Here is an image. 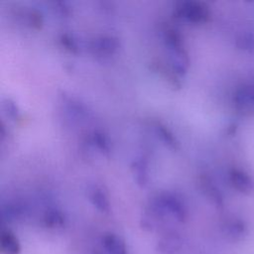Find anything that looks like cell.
Masks as SVG:
<instances>
[{
  "label": "cell",
  "mask_w": 254,
  "mask_h": 254,
  "mask_svg": "<svg viewBox=\"0 0 254 254\" xmlns=\"http://www.w3.org/2000/svg\"><path fill=\"white\" fill-rule=\"evenodd\" d=\"M133 168H134V171H135V174H136L137 181L140 184H146V182L148 181V178H149L146 161L143 160V159H140V160L136 161Z\"/></svg>",
  "instance_id": "4fadbf2b"
},
{
  "label": "cell",
  "mask_w": 254,
  "mask_h": 254,
  "mask_svg": "<svg viewBox=\"0 0 254 254\" xmlns=\"http://www.w3.org/2000/svg\"><path fill=\"white\" fill-rule=\"evenodd\" d=\"M100 242L105 254H128L124 240L115 233L103 234Z\"/></svg>",
  "instance_id": "277c9868"
},
{
  "label": "cell",
  "mask_w": 254,
  "mask_h": 254,
  "mask_svg": "<svg viewBox=\"0 0 254 254\" xmlns=\"http://www.w3.org/2000/svg\"><path fill=\"white\" fill-rule=\"evenodd\" d=\"M7 106V111H8V114L11 116V117H16L18 116V109L17 107L15 106V104L11 101H8V103L6 104Z\"/></svg>",
  "instance_id": "e0dca14e"
},
{
  "label": "cell",
  "mask_w": 254,
  "mask_h": 254,
  "mask_svg": "<svg viewBox=\"0 0 254 254\" xmlns=\"http://www.w3.org/2000/svg\"><path fill=\"white\" fill-rule=\"evenodd\" d=\"M43 221H44V224L46 225V227L59 228V227L64 226V216L60 210L51 208V209H48L46 211V213L44 214Z\"/></svg>",
  "instance_id": "30bf717a"
},
{
  "label": "cell",
  "mask_w": 254,
  "mask_h": 254,
  "mask_svg": "<svg viewBox=\"0 0 254 254\" xmlns=\"http://www.w3.org/2000/svg\"><path fill=\"white\" fill-rule=\"evenodd\" d=\"M90 254H103V253H101V252H98V251H93V252H91Z\"/></svg>",
  "instance_id": "ac0fdd59"
},
{
  "label": "cell",
  "mask_w": 254,
  "mask_h": 254,
  "mask_svg": "<svg viewBox=\"0 0 254 254\" xmlns=\"http://www.w3.org/2000/svg\"><path fill=\"white\" fill-rule=\"evenodd\" d=\"M229 181L232 187L240 192L251 193L254 190V181L244 171L233 169L229 173Z\"/></svg>",
  "instance_id": "3957f363"
},
{
  "label": "cell",
  "mask_w": 254,
  "mask_h": 254,
  "mask_svg": "<svg viewBox=\"0 0 254 254\" xmlns=\"http://www.w3.org/2000/svg\"><path fill=\"white\" fill-rule=\"evenodd\" d=\"M118 46V42L116 39L110 37H103L97 40H94L90 44V49L96 55L106 56L112 55Z\"/></svg>",
  "instance_id": "52a82bcc"
},
{
  "label": "cell",
  "mask_w": 254,
  "mask_h": 254,
  "mask_svg": "<svg viewBox=\"0 0 254 254\" xmlns=\"http://www.w3.org/2000/svg\"><path fill=\"white\" fill-rule=\"evenodd\" d=\"M0 250L2 254H20L21 244L12 230H2L0 236Z\"/></svg>",
  "instance_id": "5b68a950"
},
{
  "label": "cell",
  "mask_w": 254,
  "mask_h": 254,
  "mask_svg": "<svg viewBox=\"0 0 254 254\" xmlns=\"http://www.w3.org/2000/svg\"><path fill=\"white\" fill-rule=\"evenodd\" d=\"M61 42L63 43V45L68 49L69 51L71 52H76L78 50V47H77V42L76 40H74L70 35L68 34H64L62 36V39H61Z\"/></svg>",
  "instance_id": "2e32d148"
},
{
  "label": "cell",
  "mask_w": 254,
  "mask_h": 254,
  "mask_svg": "<svg viewBox=\"0 0 254 254\" xmlns=\"http://www.w3.org/2000/svg\"><path fill=\"white\" fill-rule=\"evenodd\" d=\"M202 190L205 193V195L218 207H221L223 204L222 195L220 193V190L216 188L215 185H213L209 180H205L202 182Z\"/></svg>",
  "instance_id": "8fae6325"
},
{
  "label": "cell",
  "mask_w": 254,
  "mask_h": 254,
  "mask_svg": "<svg viewBox=\"0 0 254 254\" xmlns=\"http://www.w3.org/2000/svg\"><path fill=\"white\" fill-rule=\"evenodd\" d=\"M236 46L238 49L243 51H253L254 50V35L251 33L241 34L236 40Z\"/></svg>",
  "instance_id": "7c38bea8"
},
{
  "label": "cell",
  "mask_w": 254,
  "mask_h": 254,
  "mask_svg": "<svg viewBox=\"0 0 254 254\" xmlns=\"http://www.w3.org/2000/svg\"><path fill=\"white\" fill-rule=\"evenodd\" d=\"M233 100L236 109L241 114H254V84H248L240 87L235 92Z\"/></svg>",
  "instance_id": "7a4b0ae2"
},
{
  "label": "cell",
  "mask_w": 254,
  "mask_h": 254,
  "mask_svg": "<svg viewBox=\"0 0 254 254\" xmlns=\"http://www.w3.org/2000/svg\"><path fill=\"white\" fill-rule=\"evenodd\" d=\"M156 130L159 134V136L161 137V139L166 143L168 144L170 147L172 148H176L177 147V142H176V139L174 137V135L170 132L169 129H167L165 126L159 124L157 127H156Z\"/></svg>",
  "instance_id": "5bb4252c"
},
{
  "label": "cell",
  "mask_w": 254,
  "mask_h": 254,
  "mask_svg": "<svg viewBox=\"0 0 254 254\" xmlns=\"http://www.w3.org/2000/svg\"><path fill=\"white\" fill-rule=\"evenodd\" d=\"M92 140L96 147L100 149L102 152H109V142L106 139V137L103 136V134L95 132L92 136Z\"/></svg>",
  "instance_id": "9a60e30c"
},
{
  "label": "cell",
  "mask_w": 254,
  "mask_h": 254,
  "mask_svg": "<svg viewBox=\"0 0 254 254\" xmlns=\"http://www.w3.org/2000/svg\"><path fill=\"white\" fill-rule=\"evenodd\" d=\"M180 17L192 23H203L209 17L208 8L199 2H184L177 9Z\"/></svg>",
  "instance_id": "6da1fadb"
},
{
  "label": "cell",
  "mask_w": 254,
  "mask_h": 254,
  "mask_svg": "<svg viewBox=\"0 0 254 254\" xmlns=\"http://www.w3.org/2000/svg\"><path fill=\"white\" fill-rule=\"evenodd\" d=\"M90 201L91 203L102 213H107L110 210L109 200L104 191L101 189L95 188L90 192Z\"/></svg>",
  "instance_id": "ba28073f"
},
{
  "label": "cell",
  "mask_w": 254,
  "mask_h": 254,
  "mask_svg": "<svg viewBox=\"0 0 254 254\" xmlns=\"http://www.w3.org/2000/svg\"><path fill=\"white\" fill-rule=\"evenodd\" d=\"M182 240L175 235H168L159 241L158 248L164 254H174L180 251Z\"/></svg>",
  "instance_id": "9c48e42d"
},
{
  "label": "cell",
  "mask_w": 254,
  "mask_h": 254,
  "mask_svg": "<svg viewBox=\"0 0 254 254\" xmlns=\"http://www.w3.org/2000/svg\"><path fill=\"white\" fill-rule=\"evenodd\" d=\"M224 234L232 241L241 240L246 234L245 223L238 218H232L227 220L223 225Z\"/></svg>",
  "instance_id": "8992f818"
}]
</instances>
